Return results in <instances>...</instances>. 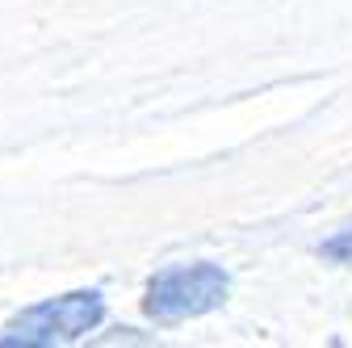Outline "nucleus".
<instances>
[{
  "mask_svg": "<svg viewBox=\"0 0 352 348\" xmlns=\"http://www.w3.org/2000/svg\"><path fill=\"white\" fill-rule=\"evenodd\" d=\"M105 323V294L101 290H67L21 307L0 327V348H55L80 344Z\"/></svg>",
  "mask_w": 352,
  "mask_h": 348,
  "instance_id": "1",
  "label": "nucleus"
},
{
  "mask_svg": "<svg viewBox=\"0 0 352 348\" xmlns=\"http://www.w3.org/2000/svg\"><path fill=\"white\" fill-rule=\"evenodd\" d=\"M231 298V273L214 260H193V265H164L147 277L143 290V315L155 323H181L218 311Z\"/></svg>",
  "mask_w": 352,
  "mask_h": 348,
  "instance_id": "2",
  "label": "nucleus"
},
{
  "mask_svg": "<svg viewBox=\"0 0 352 348\" xmlns=\"http://www.w3.org/2000/svg\"><path fill=\"white\" fill-rule=\"evenodd\" d=\"M319 256L331 260V265H352V227H344L331 239H323L319 243Z\"/></svg>",
  "mask_w": 352,
  "mask_h": 348,
  "instance_id": "3",
  "label": "nucleus"
}]
</instances>
